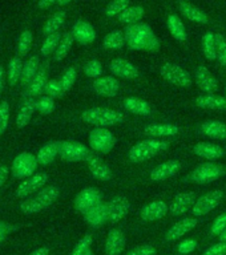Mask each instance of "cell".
I'll return each mask as SVG.
<instances>
[{
  "label": "cell",
  "instance_id": "25",
  "mask_svg": "<svg viewBox=\"0 0 226 255\" xmlns=\"http://www.w3.org/2000/svg\"><path fill=\"white\" fill-rule=\"evenodd\" d=\"M197 107L204 109H212V111H225L226 109V99L221 96H215L212 93L201 95L196 100Z\"/></svg>",
  "mask_w": 226,
  "mask_h": 255
},
{
  "label": "cell",
  "instance_id": "7",
  "mask_svg": "<svg viewBox=\"0 0 226 255\" xmlns=\"http://www.w3.org/2000/svg\"><path fill=\"white\" fill-rule=\"evenodd\" d=\"M39 162L35 155L31 153H20L12 163V174L15 178H28L35 173Z\"/></svg>",
  "mask_w": 226,
  "mask_h": 255
},
{
  "label": "cell",
  "instance_id": "35",
  "mask_svg": "<svg viewBox=\"0 0 226 255\" xmlns=\"http://www.w3.org/2000/svg\"><path fill=\"white\" fill-rule=\"evenodd\" d=\"M127 44L125 35L121 31H112L104 37V48L105 49H119Z\"/></svg>",
  "mask_w": 226,
  "mask_h": 255
},
{
  "label": "cell",
  "instance_id": "23",
  "mask_svg": "<svg viewBox=\"0 0 226 255\" xmlns=\"http://www.w3.org/2000/svg\"><path fill=\"white\" fill-rule=\"evenodd\" d=\"M168 210H169V207L164 201H155L144 207L141 211V218L144 221H157V219L165 217Z\"/></svg>",
  "mask_w": 226,
  "mask_h": 255
},
{
  "label": "cell",
  "instance_id": "32",
  "mask_svg": "<svg viewBox=\"0 0 226 255\" xmlns=\"http://www.w3.org/2000/svg\"><path fill=\"white\" fill-rule=\"evenodd\" d=\"M201 130L205 135L216 139L226 138V125L220 121H207L203 124Z\"/></svg>",
  "mask_w": 226,
  "mask_h": 255
},
{
  "label": "cell",
  "instance_id": "39",
  "mask_svg": "<svg viewBox=\"0 0 226 255\" xmlns=\"http://www.w3.org/2000/svg\"><path fill=\"white\" fill-rule=\"evenodd\" d=\"M73 40H75V37H73V35H72L71 32H67V33L61 37L59 45H57V48H56L55 51L56 61H60V60L65 59V56L68 55V52L71 49Z\"/></svg>",
  "mask_w": 226,
  "mask_h": 255
},
{
  "label": "cell",
  "instance_id": "26",
  "mask_svg": "<svg viewBox=\"0 0 226 255\" xmlns=\"http://www.w3.org/2000/svg\"><path fill=\"white\" fill-rule=\"evenodd\" d=\"M84 217H85V221H87L91 226H101L104 222H107L108 221V205L99 203V205H96L95 207H92L91 210H88Z\"/></svg>",
  "mask_w": 226,
  "mask_h": 255
},
{
  "label": "cell",
  "instance_id": "53",
  "mask_svg": "<svg viewBox=\"0 0 226 255\" xmlns=\"http://www.w3.org/2000/svg\"><path fill=\"white\" fill-rule=\"evenodd\" d=\"M127 255H156V249L153 246H149V245H144V246L133 249Z\"/></svg>",
  "mask_w": 226,
  "mask_h": 255
},
{
  "label": "cell",
  "instance_id": "46",
  "mask_svg": "<svg viewBox=\"0 0 226 255\" xmlns=\"http://www.w3.org/2000/svg\"><path fill=\"white\" fill-rule=\"evenodd\" d=\"M92 245V237L89 234L84 235L83 238L80 239L79 243L76 245L75 250L72 253V255H93L91 251Z\"/></svg>",
  "mask_w": 226,
  "mask_h": 255
},
{
  "label": "cell",
  "instance_id": "42",
  "mask_svg": "<svg viewBox=\"0 0 226 255\" xmlns=\"http://www.w3.org/2000/svg\"><path fill=\"white\" fill-rule=\"evenodd\" d=\"M60 40H61V36H60L59 32H55V33H52V35H48L47 39L44 40L43 45H41V55L48 56L51 55L53 51H56V48L59 45Z\"/></svg>",
  "mask_w": 226,
  "mask_h": 255
},
{
  "label": "cell",
  "instance_id": "45",
  "mask_svg": "<svg viewBox=\"0 0 226 255\" xmlns=\"http://www.w3.org/2000/svg\"><path fill=\"white\" fill-rule=\"evenodd\" d=\"M32 40H33V36H32L31 31L21 32V35L19 36V41H17V52L20 56H25L29 52Z\"/></svg>",
  "mask_w": 226,
  "mask_h": 255
},
{
  "label": "cell",
  "instance_id": "8",
  "mask_svg": "<svg viewBox=\"0 0 226 255\" xmlns=\"http://www.w3.org/2000/svg\"><path fill=\"white\" fill-rule=\"evenodd\" d=\"M224 198L223 190H212L207 194H204L203 197H200L196 203L193 205L192 213L195 217H201L208 213H211L212 210H215L216 207L219 206L221 199Z\"/></svg>",
  "mask_w": 226,
  "mask_h": 255
},
{
  "label": "cell",
  "instance_id": "44",
  "mask_svg": "<svg viewBox=\"0 0 226 255\" xmlns=\"http://www.w3.org/2000/svg\"><path fill=\"white\" fill-rule=\"evenodd\" d=\"M216 57L219 63L225 67L226 65V40L221 33H216Z\"/></svg>",
  "mask_w": 226,
  "mask_h": 255
},
{
  "label": "cell",
  "instance_id": "55",
  "mask_svg": "<svg viewBox=\"0 0 226 255\" xmlns=\"http://www.w3.org/2000/svg\"><path fill=\"white\" fill-rule=\"evenodd\" d=\"M196 246H197V242L193 241V239H188V241H184L181 245L179 246V253L180 254H189L192 251L195 250Z\"/></svg>",
  "mask_w": 226,
  "mask_h": 255
},
{
  "label": "cell",
  "instance_id": "47",
  "mask_svg": "<svg viewBox=\"0 0 226 255\" xmlns=\"http://www.w3.org/2000/svg\"><path fill=\"white\" fill-rule=\"evenodd\" d=\"M45 93L52 99H60V97H63L65 91H64L63 85H61V81L49 80L47 83V87H45Z\"/></svg>",
  "mask_w": 226,
  "mask_h": 255
},
{
  "label": "cell",
  "instance_id": "59",
  "mask_svg": "<svg viewBox=\"0 0 226 255\" xmlns=\"http://www.w3.org/2000/svg\"><path fill=\"white\" fill-rule=\"evenodd\" d=\"M4 81H5V73H4V68L0 65V95L4 89Z\"/></svg>",
  "mask_w": 226,
  "mask_h": 255
},
{
  "label": "cell",
  "instance_id": "11",
  "mask_svg": "<svg viewBox=\"0 0 226 255\" xmlns=\"http://www.w3.org/2000/svg\"><path fill=\"white\" fill-rule=\"evenodd\" d=\"M100 202H101L100 191L95 187H87L77 194L75 199V206L80 213L85 214L88 210H91L92 207H95Z\"/></svg>",
  "mask_w": 226,
  "mask_h": 255
},
{
  "label": "cell",
  "instance_id": "2",
  "mask_svg": "<svg viewBox=\"0 0 226 255\" xmlns=\"http://www.w3.org/2000/svg\"><path fill=\"white\" fill-rule=\"evenodd\" d=\"M59 194V187H45L43 190H40L35 197L21 202L20 209H21L24 214H36V213H40L44 209H47L48 206H51L52 203L57 199Z\"/></svg>",
  "mask_w": 226,
  "mask_h": 255
},
{
  "label": "cell",
  "instance_id": "62",
  "mask_svg": "<svg viewBox=\"0 0 226 255\" xmlns=\"http://www.w3.org/2000/svg\"><path fill=\"white\" fill-rule=\"evenodd\" d=\"M72 0H59V1H57V3L60 4V5H65V4H68V3H71Z\"/></svg>",
  "mask_w": 226,
  "mask_h": 255
},
{
  "label": "cell",
  "instance_id": "61",
  "mask_svg": "<svg viewBox=\"0 0 226 255\" xmlns=\"http://www.w3.org/2000/svg\"><path fill=\"white\" fill-rule=\"evenodd\" d=\"M220 241H221V242H226V229L224 230L223 234L220 235Z\"/></svg>",
  "mask_w": 226,
  "mask_h": 255
},
{
  "label": "cell",
  "instance_id": "15",
  "mask_svg": "<svg viewBox=\"0 0 226 255\" xmlns=\"http://www.w3.org/2000/svg\"><path fill=\"white\" fill-rule=\"evenodd\" d=\"M109 69L115 76H119L121 79L132 80L139 77V69L128 60L124 59H116L112 60L109 64Z\"/></svg>",
  "mask_w": 226,
  "mask_h": 255
},
{
  "label": "cell",
  "instance_id": "21",
  "mask_svg": "<svg viewBox=\"0 0 226 255\" xmlns=\"http://www.w3.org/2000/svg\"><path fill=\"white\" fill-rule=\"evenodd\" d=\"M85 161H87L88 169L91 170L92 175H93L95 178L100 179V181H109V179L112 178L111 169H109L99 157L89 154V157H88Z\"/></svg>",
  "mask_w": 226,
  "mask_h": 255
},
{
  "label": "cell",
  "instance_id": "17",
  "mask_svg": "<svg viewBox=\"0 0 226 255\" xmlns=\"http://www.w3.org/2000/svg\"><path fill=\"white\" fill-rule=\"evenodd\" d=\"M93 91L104 97H113L119 93L120 84L115 77H100L92 84Z\"/></svg>",
  "mask_w": 226,
  "mask_h": 255
},
{
  "label": "cell",
  "instance_id": "28",
  "mask_svg": "<svg viewBox=\"0 0 226 255\" xmlns=\"http://www.w3.org/2000/svg\"><path fill=\"white\" fill-rule=\"evenodd\" d=\"M36 104H37V101H35L33 99H29L21 105L19 113H17V117H16V125H17L19 129H23L24 127H27L28 123L31 121L32 116L37 109Z\"/></svg>",
  "mask_w": 226,
  "mask_h": 255
},
{
  "label": "cell",
  "instance_id": "48",
  "mask_svg": "<svg viewBox=\"0 0 226 255\" xmlns=\"http://www.w3.org/2000/svg\"><path fill=\"white\" fill-rule=\"evenodd\" d=\"M84 72L88 77L99 79V76L103 75V65L97 60H91V61H88L85 68H84Z\"/></svg>",
  "mask_w": 226,
  "mask_h": 255
},
{
  "label": "cell",
  "instance_id": "41",
  "mask_svg": "<svg viewBox=\"0 0 226 255\" xmlns=\"http://www.w3.org/2000/svg\"><path fill=\"white\" fill-rule=\"evenodd\" d=\"M203 51L204 55L208 60L211 61H215L217 57H216V39L215 35L212 32H208L205 33L203 37Z\"/></svg>",
  "mask_w": 226,
  "mask_h": 255
},
{
  "label": "cell",
  "instance_id": "3",
  "mask_svg": "<svg viewBox=\"0 0 226 255\" xmlns=\"http://www.w3.org/2000/svg\"><path fill=\"white\" fill-rule=\"evenodd\" d=\"M81 119L85 123L96 125V127H112V125L123 123L124 115L112 109H105V108H91L83 112Z\"/></svg>",
  "mask_w": 226,
  "mask_h": 255
},
{
  "label": "cell",
  "instance_id": "19",
  "mask_svg": "<svg viewBox=\"0 0 226 255\" xmlns=\"http://www.w3.org/2000/svg\"><path fill=\"white\" fill-rule=\"evenodd\" d=\"M125 247V235L121 230L113 229L108 234L105 242V253L107 255H120Z\"/></svg>",
  "mask_w": 226,
  "mask_h": 255
},
{
  "label": "cell",
  "instance_id": "10",
  "mask_svg": "<svg viewBox=\"0 0 226 255\" xmlns=\"http://www.w3.org/2000/svg\"><path fill=\"white\" fill-rule=\"evenodd\" d=\"M223 174V167L213 162H205L196 167L191 174V178L196 183H209L220 178Z\"/></svg>",
  "mask_w": 226,
  "mask_h": 255
},
{
  "label": "cell",
  "instance_id": "22",
  "mask_svg": "<svg viewBox=\"0 0 226 255\" xmlns=\"http://www.w3.org/2000/svg\"><path fill=\"white\" fill-rule=\"evenodd\" d=\"M197 219L196 218H184L175 223L173 226L168 230L167 233V241H176L180 239L183 235L188 234L189 231L193 230L197 226Z\"/></svg>",
  "mask_w": 226,
  "mask_h": 255
},
{
  "label": "cell",
  "instance_id": "24",
  "mask_svg": "<svg viewBox=\"0 0 226 255\" xmlns=\"http://www.w3.org/2000/svg\"><path fill=\"white\" fill-rule=\"evenodd\" d=\"M193 153L201 158L217 159L224 155V149L219 145H215V143L199 142L193 146Z\"/></svg>",
  "mask_w": 226,
  "mask_h": 255
},
{
  "label": "cell",
  "instance_id": "12",
  "mask_svg": "<svg viewBox=\"0 0 226 255\" xmlns=\"http://www.w3.org/2000/svg\"><path fill=\"white\" fill-rule=\"evenodd\" d=\"M129 209H131V203L127 197L117 195L112 198L108 203V221L112 223L119 222L129 213Z\"/></svg>",
  "mask_w": 226,
  "mask_h": 255
},
{
  "label": "cell",
  "instance_id": "20",
  "mask_svg": "<svg viewBox=\"0 0 226 255\" xmlns=\"http://www.w3.org/2000/svg\"><path fill=\"white\" fill-rule=\"evenodd\" d=\"M196 83H197L201 91L207 92V93H212L219 88L217 80L212 76L209 69L207 67H204V65H200L197 68V71H196Z\"/></svg>",
  "mask_w": 226,
  "mask_h": 255
},
{
  "label": "cell",
  "instance_id": "33",
  "mask_svg": "<svg viewBox=\"0 0 226 255\" xmlns=\"http://www.w3.org/2000/svg\"><path fill=\"white\" fill-rule=\"evenodd\" d=\"M144 15H145V11H144L143 7L133 5V7H128L125 11L120 13L119 21L127 24V25H133V24L139 23L140 20L144 17Z\"/></svg>",
  "mask_w": 226,
  "mask_h": 255
},
{
  "label": "cell",
  "instance_id": "13",
  "mask_svg": "<svg viewBox=\"0 0 226 255\" xmlns=\"http://www.w3.org/2000/svg\"><path fill=\"white\" fill-rule=\"evenodd\" d=\"M47 181L48 174H45V173H36V174L28 177L25 181L20 183L17 190H16V195L19 198H25V197H28L32 193L39 191L47 183Z\"/></svg>",
  "mask_w": 226,
  "mask_h": 255
},
{
  "label": "cell",
  "instance_id": "56",
  "mask_svg": "<svg viewBox=\"0 0 226 255\" xmlns=\"http://www.w3.org/2000/svg\"><path fill=\"white\" fill-rule=\"evenodd\" d=\"M8 174H9V170H8L7 166H0V187L3 186L4 182L7 181Z\"/></svg>",
  "mask_w": 226,
  "mask_h": 255
},
{
  "label": "cell",
  "instance_id": "6",
  "mask_svg": "<svg viewBox=\"0 0 226 255\" xmlns=\"http://www.w3.org/2000/svg\"><path fill=\"white\" fill-rule=\"evenodd\" d=\"M89 145L93 150L107 154L115 147L116 138L105 128H96L89 134Z\"/></svg>",
  "mask_w": 226,
  "mask_h": 255
},
{
  "label": "cell",
  "instance_id": "16",
  "mask_svg": "<svg viewBox=\"0 0 226 255\" xmlns=\"http://www.w3.org/2000/svg\"><path fill=\"white\" fill-rule=\"evenodd\" d=\"M195 193L187 191V193H180L173 198V201L169 205V211L172 215H183L185 214L195 202Z\"/></svg>",
  "mask_w": 226,
  "mask_h": 255
},
{
  "label": "cell",
  "instance_id": "54",
  "mask_svg": "<svg viewBox=\"0 0 226 255\" xmlns=\"http://www.w3.org/2000/svg\"><path fill=\"white\" fill-rule=\"evenodd\" d=\"M204 255H226V242H220L215 246L209 247Z\"/></svg>",
  "mask_w": 226,
  "mask_h": 255
},
{
  "label": "cell",
  "instance_id": "31",
  "mask_svg": "<svg viewBox=\"0 0 226 255\" xmlns=\"http://www.w3.org/2000/svg\"><path fill=\"white\" fill-rule=\"evenodd\" d=\"M179 127L171 125V124H155L145 128V134L151 137H169L179 133Z\"/></svg>",
  "mask_w": 226,
  "mask_h": 255
},
{
  "label": "cell",
  "instance_id": "27",
  "mask_svg": "<svg viewBox=\"0 0 226 255\" xmlns=\"http://www.w3.org/2000/svg\"><path fill=\"white\" fill-rule=\"evenodd\" d=\"M180 11L183 12V15L189 19L191 21L199 24H207L209 21V17L204 11H201L199 7H196L193 4L187 3V1H181L180 3Z\"/></svg>",
  "mask_w": 226,
  "mask_h": 255
},
{
  "label": "cell",
  "instance_id": "18",
  "mask_svg": "<svg viewBox=\"0 0 226 255\" xmlns=\"http://www.w3.org/2000/svg\"><path fill=\"white\" fill-rule=\"evenodd\" d=\"M72 35H73L76 41H79L83 45L93 43L96 39L95 28L87 21H84V20L76 21L75 25H73V29H72Z\"/></svg>",
  "mask_w": 226,
  "mask_h": 255
},
{
  "label": "cell",
  "instance_id": "49",
  "mask_svg": "<svg viewBox=\"0 0 226 255\" xmlns=\"http://www.w3.org/2000/svg\"><path fill=\"white\" fill-rule=\"evenodd\" d=\"M37 111L40 113H43V115H49L53 112L55 109V101L52 97L49 96H43V97H40L39 101H37Z\"/></svg>",
  "mask_w": 226,
  "mask_h": 255
},
{
  "label": "cell",
  "instance_id": "52",
  "mask_svg": "<svg viewBox=\"0 0 226 255\" xmlns=\"http://www.w3.org/2000/svg\"><path fill=\"white\" fill-rule=\"evenodd\" d=\"M226 229V213L219 215L217 218L215 219V222L212 225V234L213 235H221L224 233V230Z\"/></svg>",
  "mask_w": 226,
  "mask_h": 255
},
{
  "label": "cell",
  "instance_id": "30",
  "mask_svg": "<svg viewBox=\"0 0 226 255\" xmlns=\"http://www.w3.org/2000/svg\"><path fill=\"white\" fill-rule=\"evenodd\" d=\"M124 108L133 115L148 116L152 113L151 104L144 101V100L136 99V97H128L124 101Z\"/></svg>",
  "mask_w": 226,
  "mask_h": 255
},
{
  "label": "cell",
  "instance_id": "5",
  "mask_svg": "<svg viewBox=\"0 0 226 255\" xmlns=\"http://www.w3.org/2000/svg\"><path fill=\"white\" fill-rule=\"evenodd\" d=\"M160 73H161L164 79L173 84V85H176V87L188 88L192 85L191 75L177 64L165 63L160 68Z\"/></svg>",
  "mask_w": 226,
  "mask_h": 255
},
{
  "label": "cell",
  "instance_id": "51",
  "mask_svg": "<svg viewBox=\"0 0 226 255\" xmlns=\"http://www.w3.org/2000/svg\"><path fill=\"white\" fill-rule=\"evenodd\" d=\"M76 81V69L73 67L68 68L65 73L63 75V79H61V85H63L64 91L67 92L69 91L72 87H73V84Z\"/></svg>",
  "mask_w": 226,
  "mask_h": 255
},
{
  "label": "cell",
  "instance_id": "38",
  "mask_svg": "<svg viewBox=\"0 0 226 255\" xmlns=\"http://www.w3.org/2000/svg\"><path fill=\"white\" fill-rule=\"evenodd\" d=\"M23 63H21V59L15 56L13 59L9 61V65H8V81L11 85H15L20 79H21V75H23Z\"/></svg>",
  "mask_w": 226,
  "mask_h": 255
},
{
  "label": "cell",
  "instance_id": "1",
  "mask_svg": "<svg viewBox=\"0 0 226 255\" xmlns=\"http://www.w3.org/2000/svg\"><path fill=\"white\" fill-rule=\"evenodd\" d=\"M124 35H125L127 45L132 49L153 52L160 48L159 39L148 24L137 23L133 25H128Z\"/></svg>",
  "mask_w": 226,
  "mask_h": 255
},
{
  "label": "cell",
  "instance_id": "4",
  "mask_svg": "<svg viewBox=\"0 0 226 255\" xmlns=\"http://www.w3.org/2000/svg\"><path fill=\"white\" fill-rule=\"evenodd\" d=\"M168 147V143L164 141H159V139H144L140 141L132 146V149L128 153V158L129 161L135 163L144 162L148 161L152 157H155L156 154H159L161 150H165Z\"/></svg>",
  "mask_w": 226,
  "mask_h": 255
},
{
  "label": "cell",
  "instance_id": "58",
  "mask_svg": "<svg viewBox=\"0 0 226 255\" xmlns=\"http://www.w3.org/2000/svg\"><path fill=\"white\" fill-rule=\"evenodd\" d=\"M55 1H59V0H39L37 5H39V8H48L49 5L55 3Z\"/></svg>",
  "mask_w": 226,
  "mask_h": 255
},
{
  "label": "cell",
  "instance_id": "57",
  "mask_svg": "<svg viewBox=\"0 0 226 255\" xmlns=\"http://www.w3.org/2000/svg\"><path fill=\"white\" fill-rule=\"evenodd\" d=\"M9 230H11V227L7 226L5 223L0 222V241H3L4 237L7 235V233H8V231H9Z\"/></svg>",
  "mask_w": 226,
  "mask_h": 255
},
{
  "label": "cell",
  "instance_id": "43",
  "mask_svg": "<svg viewBox=\"0 0 226 255\" xmlns=\"http://www.w3.org/2000/svg\"><path fill=\"white\" fill-rule=\"evenodd\" d=\"M129 1L131 0H112L111 3L108 4L105 8V13L108 17H113V16H119L121 12H124L129 7Z\"/></svg>",
  "mask_w": 226,
  "mask_h": 255
},
{
  "label": "cell",
  "instance_id": "9",
  "mask_svg": "<svg viewBox=\"0 0 226 255\" xmlns=\"http://www.w3.org/2000/svg\"><path fill=\"white\" fill-rule=\"evenodd\" d=\"M59 154L67 162H79V161L87 159L91 153L83 143L75 142V141H65V142H60Z\"/></svg>",
  "mask_w": 226,
  "mask_h": 255
},
{
  "label": "cell",
  "instance_id": "37",
  "mask_svg": "<svg viewBox=\"0 0 226 255\" xmlns=\"http://www.w3.org/2000/svg\"><path fill=\"white\" fill-rule=\"evenodd\" d=\"M39 57L37 56H32L31 59L24 64L23 75H21V81L24 84L31 83L33 77L37 75V72H39Z\"/></svg>",
  "mask_w": 226,
  "mask_h": 255
},
{
  "label": "cell",
  "instance_id": "34",
  "mask_svg": "<svg viewBox=\"0 0 226 255\" xmlns=\"http://www.w3.org/2000/svg\"><path fill=\"white\" fill-rule=\"evenodd\" d=\"M168 28H169V32L176 40H179V41H185L187 40L185 25H184V23L177 15H169V17H168Z\"/></svg>",
  "mask_w": 226,
  "mask_h": 255
},
{
  "label": "cell",
  "instance_id": "36",
  "mask_svg": "<svg viewBox=\"0 0 226 255\" xmlns=\"http://www.w3.org/2000/svg\"><path fill=\"white\" fill-rule=\"evenodd\" d=\"M65 12L64 11H59L53 13V15L47 20V23L44 25V35H52V33H55V32L59 31V28L61 27L65 21Z\"/></svg>",
  "mask_w": 226,
  "mask_h": 255
},
{
  "label": "cell",
  "instance_id": "60",
  "mask_svg": "<svg viewBox=\"0 0 226 255\" xmlns=\"http://www.w3.org/2000/svg\"><path fill=\"white\" fill-rule=\"evenodd\" d=\"M48 254H49V250H48L47 247H43V249H39V250L33 251V253L29 255H48Z\"/></svg>",
  "mask_w": 226,
  "mask_h": 255
},
{
  "label": "cell",
  "instance_id": "50",
  "mask_svg": "<svg viewBox=\"0 0 226 255\" xmlns=\"http://www.w3.org/2000/svg\"><path fill=\"white\" fill-rule=\"evenodd\" d=\"M9 123V104L7 101L0 103V134L7 130Z\"/></svg>",
  "mask_w": 226,
  "mask_h": 255
},
{
  "label": "cell",
  "instance_id": "14",
  "mask_svg": "<svg viewBox=\"0 0 226 255\" xmlns=\"http://www.w3.org/2000/svg\"><path fill=\"white\" fill-rule=\"evenodd\" d=\"M180 169H181V162L177 161V159H171V161H167V162H163L159 166H156L151 171L149 177H151L152 181L160 182V181L171 178L175 174H177Z\"/></svg>",
  "mask_w": 226,
  "mask_h": 255
},
{
  "label": "cell",
  "instance_id": "29",
  "mask_svg": "<svg viewBox=\"0 0 226 255\" xmlns=\"http://www.w3.org/2000/svg\"><path fill=\"white\" fill-rule=\"evenodd\" d=\"M60 150V142H48L45 143L44 146L40 147L39 153L36 155L37 158V162L40 165H49L51 162H53V159L57 154H59Z\"/></svg>",
  "mask_w": 226,
  "mask_h": 255
},
{
  "label": "cell",
  "instance_id": "40",
  "mask_svg": "<svg viewBox=\"0 0 226 255\" xmlns=\"http://www.w3.org/2000/svg\"><path fill=\"white\" fill-rule=\"evenodd\" d=\"M47 83V73L44 69H40L29 84V93L32 96H39L41 92L45 91Z\"/></svg>",
  "mask_w": 226,
  "mask_h": 255
}]
</instances>
